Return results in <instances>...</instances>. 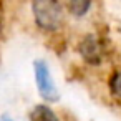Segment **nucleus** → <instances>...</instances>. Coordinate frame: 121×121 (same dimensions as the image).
Segmentation results:
<instances>
[{"label":"nucleus","mask_w":121,"mask_h":121,"mask_svg":"<svg viewBox=\"0 0 121 121\" xmlns=\"http://www.w3.org/2000/svg\"><path fill=\"white\" fill-rule=\"evenodd\" d=\"M32 15L42 32L55 33L65 23V5L55 0H37L32 4Z\"/></svg>","instance_id":"nucleus-1"},{"label":"nucleus","mask_w":121,"mask_h":121,"mask_svg":"<svg viewBox=\"0 0 121 121\" xmlns=\"http://www.w3.org/2000/svg\"><path fill=\"white\" fill-rule=\"evenodd\" d=\"M78 55L88 66H99L106 58L104 38L96 33H86L78 42Z\"/></svg>","instance_id":"nucleus-2"},{"label":"nucleus","mask_w":121,"mask_h":121,"mask_svg":"<svg viewBox=\"0 0 121 121\" xmlns=\"http://www.w3.org/2000/svg\"><path fill=\"white\" fill-rule=\"evenodd\" d=\"M33 73H35V83H37L40 96L48 103H56L60 99V93H58V88H56V85L50 75V70L43 60H35Z\"/></svg>","instance_id":"nucleus-3"},{"label":"nucleus","mask_w":121,"mask_h":121,"mask_svg":"<svg viewBox=\"0 0 121 121\" xmlns=\"http://www.w3.org/2000/svg\"><path fill=\"white\" fill-rule=\"evenodd\" d=\"M30 121H60V118L50 106L37 104L30 113Z\"/></svg>","instance_id":"nucleus-4"},{"label":"nucleus","mask_w":121,"mask_h":121,"mask_svg":"<svg viewBox=\"0 0 121 121\" xmlns=\"http://www.w3.org/2000/svg\"><path fill=\"white\" fill-rule=\"evenodd\" d=\"M91 9V2H86V0H71V2L65 4V10L73 15V17H85Z\"/></svg>","instance_id":"nucleus-5"},{"label":"nucleus","mask_w":121,"mask_h":121,"mask_svg":"<svg viewBox=\"0 0 121 121\" xmlns=\"http://www.w3.org/2000/svg\"><path fill=\"white\" fill-rule=\"evenodd\" d=\"M108 90L116 101H121V68H116L108 78Z\"/></svg>","instance_id":"nucleus-6"}]
</instances>
